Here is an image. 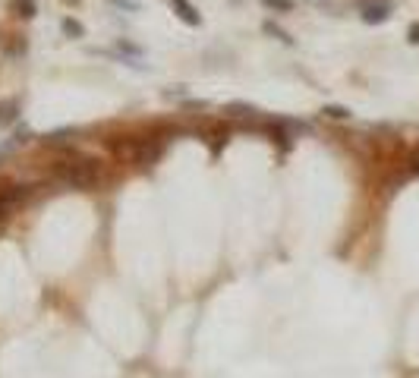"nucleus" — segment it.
Masks as SVG:
<instances>
[{"mask_svg":"<svg viewBox=\"0 0 419 378\" xmlns=\"http://www.w3.org/2000/svg\"><path fill=\"white\" fill-rule=\"evenodd\" d=\"M54 177L60 180L69 189H92L98 183V167L95 161L79 158V161H57L54 164Z\"/></svg>","mask_w":419,"mask_h":378,"instance_id":"obj_1","label":"nucleus"},{"mask_svg":"<svg viewBox=\"0 0 419 378\" xmlns=\"http://www.w3.org/2000/svg\"><path fill=\"white\" fill-rule=\"evenodd\" d=\"M357 10H359V19H363L366 26H382V22L391 19L394 3L391 0H359Z\"/></svg>","mask_w":419,"mask_h":378,"instance_id":"obj_2","label":"nucleus"},{"mask_svg":"<svg viewBox=\"0 0 419 378\" xmlns=\"http://www.w3.org/2000/svg\"><path fill=\"white\" fill-rule=\"evenodd\" d=\"M171 10L177 13V19L180 22H186L189 28H199L202 26V16H199V10L189 3V0H171Z\"/></svg>","mask_w":419,"mask_h":378,"instance_id":"obj_3","label":"nucleus"},{"mask_svg":"<svg viewBox=\"0 0 419 378\" xmlns=\"http://www.w3.org/2000/svg\"><path fill=\"white\" fill-rule=\"evenodd\" d=\"M139 145H142V139H136V136H123V139H120V142H110V151H114L117 158L136 161V155H139Z\"/></svg>","mask_w":419,"mask_h":378,"instance_id":"obj_4","label":"nucleus"},{"mask_svg":"<svg viewBox=\"0 0 419 378\" xmlns=\"http://www.w3.org/2000/svg\"><path fill=\"white\" fill-rule=\"evenodd\" d=\"M224 114H227V117H240V120H259L262 117V110L255 108V104H249V101H230L224 108Z\"/></svg>","mask_w":419,"mask_h":378,"instance_id":"obj_5","label":"nucleus"},{"mask_svg":"<svg viewBox=\"0 0 419 378\" xmlns=\"http://www.w3.org/2000/svg\"><path fill=\"white\" fill-rule=\"evenodd\" d=\"M19 101L16 98H3L0 101V126H10V123H16L19 120Z\"/></svg>","mask_w":419,"mask_h":378,"instance_id":"obj_6","label":"nucleus"},{"mask_svg":"<svg viewBox=\"0 0 419 378\" xmlns=\"http://www.w3.org/2000/svg\"><path fill=\"white\" fill-rule=\"evenodd\" d=\"M22 196H26V189H22V186H3V189H0V214L10 212V208H13Z\"/></svg>","mask_w":419,"mask_h":378,"instance_id":"obj_7","label":"nucleus"},{"mask_svg":"<svg viewBox=\"0 0 419 378\" xmlns=\"http://www.w3.org/2000/svg\"><path fill=\"white\" fill-rule=\"evenodd\" d=\"M10 10L16 16H22V19H35L38 16V3L35 0H10Z\"/></svg>","mask_w":419,"mask_h":378,"instance_id":"obj_8","label":"nucleus"},{"mask_svg":"<svg viewBox=\"0 0 419 378\" xmlns=\"http://www.w3.org/2000/svg\"><path fill=\"white\" fill-rule=\"evenodd\" d=\"M262 28H265V35H271V38H277V42H284V44H293V38H290V32H287V28H281V26H277L275 19H265V26H262Z\"/></svg>","mask_w":419,"mask_h":378,"instance_id":"obj_9","label":"nucleus"},{"mask_svg":"<svg viewBox=\"0 0 419 378\" xmlns=\"http://www.w3.org/2000/svg\"><path fill=\"white\" fill-rule=\"evenodd\" d=\"M322 114H325L328 120H350V117H353V110L344 108V104H325Z\"/></svg>","mask_w":419,"mask_h":378,"instance_id":"obj_10","label":"nucleus"},{"mask_svg":"<svg viewBox=\"0 0 419 378\" xmlns=\"http://www.w3.org/2000/svg\"><path fill=\"white\" fill-rule=\"evenodd\" d=\"M60 28H63V35H67V38H85V28H83V22H76L73 16H63Z\"/></svg>","mask_w":419,"mask_h":378,"instance_id":"obj_11","label":"nucleus"},{"mask_svg":"<svg viewBox=\"0 0 419 378\" xmlns=\"http://www.w3.org/2000/svg\"><path fill=\"white\" fill-rule=\"evenodd\" d=\"M114 48H117V54H126V57H132V60H139V57H142V48H139V44H132V42H126V38H120Z\"/></svg>","mask_w":419,"mask_h":378,"instance_id":"obj_12","label":"nucleus"},{"mask_svg":"<svg viewBox=\"0 0 419 378\" xmlns=\"http://www.w3.org/2000/svg\"><path fill=\"white\" fill-rule=\"evenodd\" d=\"M67 136H76L73 126H63V130L48 132V136H44V145H60V142H67Z\"/></svg>","mask_w":419,"mask_h":378,"instance_id":"obj_13","label":"nucleus"},{"mask_svg":"<svg viewBox=\"0 0 419 378\" xmlns=\"http://www.w3.org/2000/svg\"><path fill=\"white\" fill-rule=\"evenodd\" d=\"M268 10H277V13H290L293 10V0H262Z\"/></svg>","mask_w":419,"mask_h":378,"instance_id":"obj_14","label":"nucleus"},{"mask_svg":"<svg viewBox=\"0 0 419 378\" xmlns=\"http://www.w3.org/2000/svg\"><path fill=\"white\" fill-rule=\"evenodd\" d=\"M110 7H117V10H130V13H139V3L136 0H108Z\"/></svg>","mask_w":419,"mask_h":378,"instance_id":"obj_15","label":"nucleus"},{"mask_svg":"<svg viewBox=\"0 0 419 378\" xmlns=\"http://www.w3.org/2000/svg\"><path fill=\"white\" fill-rule=\"evenodd\" d=\"M407 42H410V44H419V22H413V26L407 28Z\"/></svg>","mask_w":419,"mask_h":378,"instance_id":"obj_16","label":"nucleus"},{"mask_svg":"<svg viewBox=\"0 0 419 378\" xmlns=\"http://www.w3.org/2000/svg\"><path fill=\"white\" fill-rule=\"evenodd\" d=\"M28 136H32V132H28V126H19V130L13 132V142L22 145V142H28Z\"/></svg>","mask_w":419,"mask_h":378,"instance_id":"obj_17","label":"nucleus"},{"mask_svg":"<svg viewBox=\"0 0 419 378\" xmlns=\"http://www.w3.org/2000/svg\"><path fill=\"white\" fill-rule=\"evenodd\" d=\"M186 95V85H177V89H167L164 98H183Z\"/></svg>","mask_w":419,"mask_h":378,"instance_id":"obj_18","label":"nucleus"},{"mask_svg":"<svg viewBox=\"0 0 419 378\" xmlns=\"http://www.w3.org/2000/svg\"><path fill=\"white\" fill-rule=\"evenodd\" d=\"M410 173H419V161H413V167H410Z\"/></svg>","mask_w":419,"mask_h":378,"instance_id":"obj_19","label":"nucleus"}]
</instances>
